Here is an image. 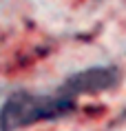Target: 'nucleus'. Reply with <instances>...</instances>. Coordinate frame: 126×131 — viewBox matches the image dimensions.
<instances>
[{
	"mask_svg": "<svg viewBox=\"0 0 126 131\" xmlns=\"http://www.w3.org/2000/svg\"><path fill=\"white\" fill-rule=\"evenodd\" d=\"M77 98L64 84L53 93L13 91L0 107V131H22L38 122H49L69 116Z\"/></svg>",
	"mask_w": 126,
	"mask_h": 131,
	"instance_id": "obj_1",
	"label": "nucleus"
},
{
	"mask_svg": "<svg viewBox=\"0 0 126 131\" xmlns=\"http://www.w3.org/2000/svg\"><path fill=\"white\" fill-rule=\"evenodd\" d=\"M115 82H117V69L115 67H91V69H84L69 76L62 84L75 98H80V96H89V93L106 91Z\"/></svg>",
	"mask_w": 126,
	"mask_h": 131,
	"instance_id": "obj_2",
	"label": "nucleus"
}]
</instances>
